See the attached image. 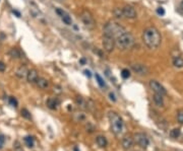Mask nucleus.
<instances>
[{"mask_svg":"<svg viewBox=\"0 0 183 151\" xmlns=\"http://www.w3.org/2000/svg\"><path fill=\"white\" fill-rule=\"evenodd\" d=\"M153 100L154 103H155V105H157V107H164V98H163V96H160V94H155L153 96Z\"/></svg>","mask_w":183,"mask_h":151,"instance_id":"obj_16","label":"nucleus"},{"mask_svg":"<svg viewBox=\"0 0 183 151\" xmlns=\"http://www.w3.org/2000/svg\"><path fill=\"white\" fill-rule=\"evenodd\" d=\"M86 74H87V75H89V76H91V74H90V71H86Z\"/></svg>","mask_w":183,"mask_h":151,"instance_id":"obj_34","label":"nucleus"},{"mask_svg":"<svg viewBox=\"0 0 183 151\" xmlns=\"http://www.w3.org/2000/svg\"><path fill=\"white\" fill-rule=\"evenodd\" d=\"M103 47H104V50L107 52V53H112L115 49V39L112 38V37L109 36H105L103 37Z\"/></svg>","mask_w":183,"mask_h":151,"instance_id":"obj_6","label":"nucleus"},{"mask_svg":"<svg viewBox=\"0 0 183 151\" xmlns=\"http://www.w3.org/2000/svg\"><path fill=\"white\" fill-rule=\"evenodd\" d=\"M36 83L37 85H38V87L41 88V89H46V88L49 87V81L43 77H39L38 79H37Z\"/></svg>","mask_w":183,"mask_h":151,"instance_id":"obj_14","label":"nucleus"},{"mask_svg":"<svg viewBox=\"0 0 183 151\" xmlns=\"http://www.w3.org/2000/svg\"><path fill=\"white\" fill-rule=\"evenodd\" d=\"M125 32V28L121 26L120 24H118L115 20H109L105 24L104 28H103V33L105 36L112 37V38H117L121 34Z\"/></svg>","mask_w":183,"mask_h":151,"instance_id":"obj_3","label":"nucleus"},{"mask_svg":"<svg viewBox=\"0 0 183 151\" xmlns=\"http://www.w3.org/2000/svg\"><path fill=\"white\" fill-rule=\"evenodd\" d=\"M131 69H132L136 74H138V75H143V76L149 74V72H150L149 68H148L145 65L141 64V63L132 64V65H131Z\"/></svg>","mask_w":183,"mask_h":151,"instance_id":"obj_9","label":"nucleus"},{"mask_svg":"<svg viewBox=\"0 0 183 151\" xmlns=\"http://www.w3.org/2000/svg\"><path fill=\"white\" fill-rule=\"evenodd\" d=\"M181 7H182V9H183V1L181 2Z\"/></svg>","mask_w":183,"mask_h":151,"instance_id":"obj_35","label":"nucleus"},{"mask_svg":"<svg viewBox=\"0 0 183 151\" xmlns=\"http://www.w3.org/2000/svg\"><path fill=\"white\" fill-rule=\"evenodd\" d=\"M121 75H122V77L124 78V79H126V78H128L129 76H130V72H129L128 69H123Z\"/></svg>","mask_w":183,"mask_h":151,"instance_id":"obj_29","label":"nucleus"},{"mask_svg":"<svg viewBox=\"0 0 183 151\" xmlns=\"http://www.w3.org/2000/svg\"><path fill=\"white\" fill-rule=\"evenodd\" d=\"M6 69V65L2 61H0V72H4Z\"/></svg>","mask_w":183,"mask_h":151,"instance_id":"obj_32","label":"nucleus"},{"mask_svg":"<svg viewBox=\"0 0 183 151\" xmlns=\"http://www.w3.org/2000/svg\"><path fill=\"white\" fill-rule=\"evenodd\" d=\"M109 121H110L111 130L115 135H120L124 128V124H123V120L120 116L115 112H109L108 114Z\"/></svg>","mask_w":183,"mask_h":151,"instance_id":"obj_4","label":"nucleus"},{"mask_svg":"<svg viewBox=\"0 0 183 151\" xmlns=\"http://www.w3.org/2000/svg\"><path fill=\"white\" fill-rule=\"evenodd\" d=\"M56 12H57V14H58V15L61 17V19L63 20V22H64L65 24H67V26H70V24H72L71 17L69 16V14L67 13L66 11H64L63 9H60V8H57Z\"/></svg>","mask_w":183,"mask_h":151,"instance_id":"obj_11","label":"nucleus"},{"mask_svg":"<svg viewBox=\"0 0 183 151\" xmlns=\"http://www.w3.org/2000/svg\"><path fill=\"white\" fill-rule=\"evenodd\" d=\"M9 103L13 107H17V100H15L14 98H9Z\"/></svg>","mask_w":183,"mask_h":151,"instance_id":"obj_30","label":"nucleus"},{"mask_svg":"<svg viewBox=\"0 0 183 151\" xmlns=\"http://www.w3.org/2000/svg\"><path fill=\"white\" fill-rule=\"evenodd\" d=\"M143 41L149 49H157L161 45L162 37L157 28L150 26L143 30Z\"/></svg>","mask_w":183,"mask_h":151,"instance_id":"obj_1","label":"nucleus"},{"mask_svg":"<svg viewBox=\"0 0 183 151\" xmlns=\"http://www.w3.org/2000/svg\"><path fill=\"white\" fill-rule=\"evenodd\" d=\"M96 78H97V80H98V83H99V85H100L101 87H104V86H106V84H105V81L103 80V78L101 77L99 74H96Z\"/></svg>","mask_w":183,"mask_h":151,"instance_id":"obj_26","label":"nucleus"},{"mask_svg":"<svg viewBox=\"0 0 183 151\" xmlns=\"http://www.w3.org/2000/svg\"><path fill=\"white\" fill-rule=\"evenodd\" d=\"M177 121L179 124H183V109H179L177 112Z\"/></svg>","mask_w":183,"mask_h":151,"instance_id":"obj_24","label":"nucleus"},{"mask_svg":"<svg viewBox=\"0 0 183 151\" xmlns=\"http://www.w3.org/2000/svg\"><path fill=\"white\" fill-rule=\"evenodd\" d=\"M24 141H26V145L29 147H33L34 146V139H33V137H26L24 138Z\"/></svg>","mask_w":183,"mask_h":151,"instance_id":"obj_25","label":"nucleus"},{"mask_svg":"<svg viewBox=\"0 0 183 151\" xmlns=\"http://www.w3.org/2000/svg\"><path fill=\"white\" fill-rule=\"evenodd\" d=\"M133 145V138L131 136H125L122 139V147L124 150H128Z\"/></svg>","mask_w":183,"mask_h":151,"instance_id":"obj_13","label":"nucleus"},{"mask_svg":"<svg viewBox=\"0 0 183 151\" xmlns=\"http://www.w3.org/2000/svg\"><path fill=\"white\" fill-rule=\"evenodd\" d=\"M133 141H135V143L138 146H141V148H147L150 144L149 138H148V136L145 133H136L134 135Z\"/></svg>","mask_w":183,"mask_h":151,"instance_id":"obj_7","label":"nucleus"},{"mask_svg":"<svg viewBox=\"0 0 183 151\" xmlns=\"http://www.w3.org/2000/svg\"><path fill=\"white\" fill-rule=\"evenodd\" d=\"M134 37L130 34V33L124 32L123 34H121L119 37H117L115 39V46L119 49V50H129L134 46Z\"/></svg>","mask_w":183,"mask_h":151,"instance_id":"obj_2","label":"nucleus"},{"mask_svg":"<svg viewBox=\"0 0 183 151\" xmlns=\"http://www.w3.org/2000/svg\"><path fill=\"white\" fill-rule=\"evenodd\" d=\"M28 68L26 67V66H20L19 68H18L17 70H16V76H17L18 78H24L26 77V74H28Z\"/></svg>","mask_w":183,"mask_h":151,"instance_id":"obj_15","label":"nucleus"},{"mask_svg":"<svg viewBox=\"0 0 183 151\" xmlns=\"http://www.w3.org/2000/svg\"><path fill=\"white\" fill-rule=\"evenodd\" d=\"M12 13L16 14V16H17V17H20V13L18 11H16V10H12Z\"/></svg>","mask_w":183,"mask_h":151,"instance_id":"obj_33","label":"nucleus"},{"mask_svg":"<svg viewBox=\"0 0 183 151\" xmlns=\"http://www.w3.org/2000/svg\"><path fill=\"white\" fill-rule=\"evenodd\" d=\"M173 65L176 68H182L183 67V58L181 57H174L173 58Z\"/></svg>","mask_w":183,"mask_h":151,"instance_id":"obj_18","label":"nucleus"},{"mask_svg":"<svg viewBox=\"0 0 183 151\" xmlns=\"http://www.w3.org/2000/svg\"><path fill=\"white\" fill-rule=\"evenodd\" d=\"M22 116L24 118H26V119H31V114L29 113V111L28 109H22Z\"/></svg>","mask_w":183,"mask_h":151,"instance_id":"obj_28","label":"nucleus"},{"mask_svg":"<svg viewBox=\"0 0 183 151\" xmlns=\"http://www.w3.org/2000/svg\"><path fill=\"white\" fill-rule=\"evenodd\" d=\"M74 118L77 121H81V120L85 119V114L83 113H75Z\"/></svg>","mask_w":183,"mask_h":151,"instance_id":"obj_27","label":"nucleus"},{"mask_svg":"<svg viewBox=\"0 0 183 151\" xmlns=\"http://www.w3.org/2000/svg\"><path fill=\"white\" fill-rule=\"evenodd\" d=\"M150 87H151L152 90L157 94H160V96H163L167 94V90L165 89V87H164L161 83H159L157 80H151V81H150Z\"/></svg>","mask_w":183,"mask_h":151,"instance_id":"obj_8","label":"nucleus"},{"mask_svg":"<svg viewBox=\"0 0 183 151\" xmlns=\"http://www.w3.org/2000/svg\"><path fill=\"white\" fill-rule=\"evenodd\" d=\"M180 134H181V131H180L179 128H175V129L170 131V136H171V138H174V139L179 137Z\"/></svg>","mask_w":183,"mask_h":151,"instance_id":"obj_22","label":"nucleus"},{"mask_svg":"<svg viewBox=\"0 0 183 151\" xmlns=\"http://www.w3.org/2000/svg\"><path fill=\"white\" fill-rule=\"evenodd\" d=\"M157 13L159 14V15H164V14H165V9H164L163 7H158Z\"/></svg>","mask_w":183,"mask_h":151,"instance_id":"obj_31","label":"nucleus"},{"mask_svg":"<svg viewBox=\"0 0 183 151\" xmlns=\"http://www.w3.org/2000/svg\"><path fill=\"white\" fill-rule=\"evenodd\" d=\"M96 142H97V144H98L99 147H101V148H104L108 145V141H107L105 136H98L96 139Z\"/></svg>","mask_w":183,"mask_h":151,"instance_id":"obj_17","label":"nucleus"},{"mask_svg":"<svg viewBox=\"0 0 183 151\" xmlns=\"http://www.w3.org/2000/svg\"><path fill=\"white\" fill-rule=\"evenodd\" d=\"M122 12H123V16L126 18H129V19H133V18H135L137 16L136 10L130 5H125L122 8Z\"/></svg>","mask_w":183,"mask_h":151,"instance_id":"obj_10","label":"nucleus"},{"mask_svg":"<svg viewBox=\"0 0 183 151\" xmlns=\"http://www.w3.org/2000/svg\"><path fill=\"white\" fill-rule=\"evenodd\" d=\"M47 105H48V107H50V109H56L57 103L55 101V100H53V98H50V100H47Z\"/></svg>","mask_w":183,"mask_h":151,"instance_id":"obj_23","label":"nucleus"},{"mask_svg":"<svg viewBox=\"0 0 183 151\" xmlns=\"http://www.w3.org/2000/svg\"><path fill=\"white\" fill-rule=\"evenodd\" d=\"M81 19L89 30H94L96 28V20L94 18V15L88 9H83L81 13Z\"/></svg>","mask_w":183,"mask_h":151,"instance_id":"obj_5","label":"nucleus"},{"mask_svg":"<svg viewBox=\"0 0 183 151\" xmlns=\"http://www.w3.org/2000/svg\"><path fill=\"white\" fill-rule=\"evenodd\" d=\"M113 14H114L115 17L118 18V19H121V18L124 17V16H123L122 8L116 7V8H115V9H114V11H113Z\"/></svg>","mask_w":183,"mask_h":151,"instance_id":"obj_21","label":"nucleus"},{"mask_svg":"<svg viewBox=\"0 0 183 151\" xmlns=\"http://www.w3.org/2000/svg\"><path fill=\"white\" fill-rule=\"evenodd\" d=\"M9 56L11 58H13V59H18V58H20V52L17 50L16 48H12L11 50L9 51Z\"/></svg>","mask_w":183,"mask_h":151,"instance_id":"obj_19","label":"nucleus"},{"mask_svg":"<svg viewBox=\"0 0 183 151\" xmlns=\"http://www.w3.org/2000/svg\"><path fill=\"white\" fill-rule=\"evenodd\" d=\"M38 78H39V74L36 69L29 70L28 74H26V80H28V82H30V83H36Z\"/></svg>","mask_w":183,"mask_h":151,"instance_id":"obj_12","label":"nucleus"},{"mask_svg":"<svg viewBox=\"0 0 183 151\" xmlns=\"http://www.w3.org/2000/svg\"><path fill=\"white\" fill-rule=\"evenodd\" d=\"M77 103L79 105V107H81V109H88V103L83 98H81V96H79L77 98Z\"/></svg>","mask_w":183,"mask_h":151,"instance_id":"obj_20","label":"nucleus"}]
</instances>
